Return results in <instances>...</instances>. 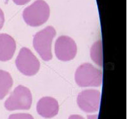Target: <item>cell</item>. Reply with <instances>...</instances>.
I'll use <instances>...</instances> for the list:
<instances>
[{
    "mask_svg": "<svg viewBox=\"0 0 127 119\" xmlns=\"http://www.w3.org/2000/svg\"><path fill=\"white\" fill-rule=\"evenodd\" d=\"M50 10L43 0H36L25 8L22 17L25 22L31 27H38L45 24L50 17Z\"/></svg>",
    "mask_w": 127,
    "mask_h": 119,
    "instance_id": "obj_1",
    "label": "cell"
},
{
    "mask_svg": "<svg viewBox=\"0 0 127 119\" xmlns=\"http://www.w3.org/2000/svg\"><path fill=\"white\" fill-rule=\"evenodd\" d=\"M102 77V71L88 63L81 65L77 69L74 77L76 82L80 87L100 86Z\"/></svg>",
    "mask_w": 127,
    "mask_h": 119,
    "instance_id": "obj_2",
    "label": "cell"
},
{
    "mask_svg": "<svg viewBox=\"0 0 127 119\" xmlns=\"http://www.w3.org/2000/svg\"><path fill=\"white\" fill-rule=\"evenodd\" d=\"M55 35V29L52 26H48L34 36L33 46L43 60L50 61L52 59V43Z\"/></svg>",
    "mask_w": 127,
    "mask_h": 119,
    "instance_id": "obj_3",
    "label": "cell"
},
{
    "mask_svg": "<svg viewBox=\"0 0 127 119\" xmlns=\"http://www.w3.org/2000/svg\"><path fill=\"white\" fill-rule=\"evenodd\" d=\"M32 102L31 91L25 86L20 85L13 90L4 102V107L7 110H29Z\"/></svg>",
    "mask_w": 127,
    "mask_h": 119,
    "instance_id": "obj_4",
    "label": "cell"
},
{
    "mask_svg": "<svg viewBox=\"0 0 127 119\" xmlns=\"http://www.w3.org/2000/svg\"><path fill=\"white\" fill-rule=\"evenodd\" d=\"M16 67L22 73L27 76H32L38 73L40 62L32 52L24 47L20 49L15 60Z\"/></svg>",
    "mask_w": 127,
    "mask_h": 119,
    "instance_id": "obj_5",
    "label": "cell"
},
{
    "mask_svg": "<svg viewBox=\"0 0 127 119\" xmlns=\"http://www.w3.org/2000/svg\"><path fill=\"white\" fill-rule=\"evenodd\" d=\"M55 53L60 60L64 62L72 60L77 53V45L75 41L69 36H60L55 42Z\"/></svg>",
    "mask_w": 127,
    "mask_h": 119,
    "instance_id": "obj_6",
    "label": "cell"
},
{
    "mask_svg": "<svg viewBox=\"0 0 127 119\" xmlns=\"http://www.w3.org/2000/svg\"><path fill=\"white\" fill-rule=\"evenodd\" d=\"M100 93L95 89H86L79 93L77 103L79 108L87 113H93L99 110Z\"/></svg>",
    "mask_w": 127,
    "mask_h": 119,
    "instance_id": "obj_7",
    "label": "cell"
},
{
    "mask_svg": "<svg viewBox=\"0 0 127 119\" xmlns=\"http://www.w3.org/2000/svg\"><path fill=\"white\" fill-rule=\"evenodd\" d=\"M59 106L57 101L52 97H43L38 101L36 110L39 115L46 119H51L59 113Z\"/></svg>",
    "mask_w": 127,
    "mask_h": 119,
    "instance_id": "obj_8",
    "label": "cell"
},
{
    "mask_svg": "<svg viewBox=\"0 0 127 119\" xmlns=\"http://www.w3.org/2000/svg\"><path fill=\"white\" fill-rule=\"evenodd\" d=\"M16 49L15 39L7 34H0V61L10 60Z\"/></svg>",
    "mask_w": 127,
    "mask_h": 119,
    "instance_id": "obj_9",
    "label": "cell"
},
{
    "mask_svg": "<svg viewBox=\"0 0 127 119\" xmlns=\"http://www.w3.org/2000/svg\"><path fill=\"white\" fill-rule=\"evenodd\" d=\"M13 79L9 72L0 70V99H3L13 86Z\"/></svg>",
    "mask_w": 127,
    "mask_h": 119,
    "instance_id": "obj_10",
    "label": "cell"
},
{
    "mask_svg": "<svg viewBox=\"0 0 127 119\" xmlns=\"http://www.w3.org/2000/svg\"><path fill=\"white\" fill-rule=\"evenodd\" d=\"M90 56L95 63L100 67L103 65V51L102 40L95 42L90 49Z\"/></svg>",
    "mask_w": 127,
    "mask_h": 119,
    "instance_id": "obj_11",
    "label": "cell"
},
{
    "mask_svg": "<svg viewBox=\"0 0 127 119\" xmlns=\"http://www.w3.org/2000/svg\"><path fill=\"white\" fill-rule=\"evenodd\" d=\"M8 119H34V118L29 113H15L10 115Z\"/></svg>",
    "mask_w": 127,
    "mask_h": 119,
    "instance_id": "obj_12",
    "label": "cell"
},
{
    "mask_svg": "<svg viewBox=\"0 0 127 119\" xmlns=\"http://www.w3.org/2000/svg\"><path fill=\"white\" fill-rule=\"evenodd\" d=\"M4 23V15L3 10L0 8V30L3 28Z\"/></svg>",
    "mask_w": 127,
    "mask_h": 119,
    "instance_id": "obj_13",
    "label": "cell"
},
{
    "mask_svg": "<svg viewBox=\"0 0 127 119\" xmlns=\"http://www.w3.org/2000/svg\"><path fill=\"white\" fill-rule=\"evenodd\" d=\"M12 1L17 5H24L29 3L31 0H12Z\"/></svg>",
    "mask_w": 127,
    "mask_h": 119,
    "instance_id": "obj_14",
    "label": "cell"
},
{
    "mask_svg": "<svg viewBox=\"0 0 127 119\" xmlns=\"http://www.w3.org/2000/svg\"><path fill=\"white\" fill-rule=\"evenodd\" d=\"M68 119H85L82 116L79 115H72L69 117Z\"/></svg>",
    "mask_w": 127,
    "mask_h": 119,
    "instance_id": "obj_15",
    "label": "cell"
},
{
    "mask_svg": "<svg viewBox=\"0 0 127 119\" xmlns=\"http://www.w3.org/2000/svg\"><path fill=\"white\" fill-rule=\"evenodd\" d=\"M97 117H98V115H92V116H88V119H97Z\"/></svg>",
    "mask_w": 127,
    "mask_h": 119,
    "instance_id": "obj_16",
    "label": "cell"
}]
</instances>
